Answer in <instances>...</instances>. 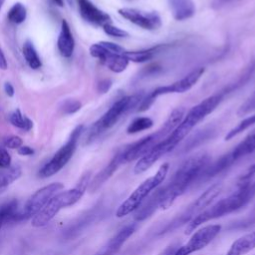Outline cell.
<instances>
[{"label":"cell","instance_id":"1","mask_svg":"<svg viewBox=\"0 0 255 255\" xmlns=\"http://www.w3.org/2000/svg\"><path fill=\"white\" fill-rule=\"evenodd\" d=\"M210 163V156L207 153H196L176 169L167 184L157 188L160 193V209H167L178 196H181L191 184L199 180L202 173Z\"/></svg>","mask_w":255,"mask_h":255},{"label":"cell","instance_id":"2","mask_svg":"<svg viewBox=\"0 0 255 255\" xmlns=\"http://www.w3.org/2000/svg\"><path fill=\"white\" fill-rule=\"evenodd\" d=\"M255 193L254 188L250 187H240L236 191L232 192L230 195L221 198L214 204L206 207L200 214L193 218L190 222L187 223L185 228V234H190L195 229H197L203 223H206L210 220L222 217L224 215L230 214L243 206H245L253 194Z\"/></svg>","mask_w":255,"mask_h":255},{"label":"cell","instance_id":"3","mask_svg":"<svg viewBox=\"0 0 255 255\" xmlns=\"http://www.w3.org/2000/svg\"><path fill=\"white\" fill-rule=\"evenodd\" d=\"M91 182V172L88 171L82 175L77 185L73 188L56 193L48 203L32 218V226L42 227L47 225L63 208L69 207L77 203Z\"/></svg>","mask_w":255,"mask_h":255},{"label":"cell","instance_id":"4","mask_svg":"<svg viewBox=\"0 0 255 255\" xmlns=\"http://www.w3.org/2000/svg\"><path fill=\"white\" fill-rule=\"evenodd\" d=\"M169 169L167 162L162 163L157 171L150 177L143 180L128 196L125 199L116 211V216L119 218L125 217L131 212H134L152 190H155L165 179Z\"/></svg>","mask_w":255,"mask_h":255},{"label":"cell","instance_id":"5","mask_svg":"<svg viewBox=\"0 0 255 255\" xmlns=\"http://www.w3.org/2000/svg\"><path fill=\"white\" fill-rule=\"evenodd\" d=\"M141 94L125 96L116 101L109 110L92 126L89 132V141L95 139L101 133L113 128L127 113L133 108H137L142 100Z\"/></svg>","mask_w":255,"mask_h":255},{"label":"cell","instance_id":"6","mask_svg":"<svg viewBox=\"0 0 255 255\" xmlns=\"http://www.w3.org/2000/svg\"><path fill=\"white\" fill-rule=\"evenodd\" d=\"M223 98L222 94L211 95L200 103L192 107L183 117L180 124L175 128V129L170 133L173 138L178 142L184 139L187 134L195 128L197 124L203 121L208 115H210L221 103Z\"/></svg>","mask_w":255,"mask_h":255},{"label":"cell","instance_id":"7","mask_svg":"<svg viewBox=\"0 0 255 255\" xmlns=\"http://www.w3.org/2000/svg\"><path fill=\"white\" fill-rule=\"evenodd\" d=\"M204 72H205V69L202 67H199L189 72L186 76H184L180 80H177L166 86L157 87L148 95L142 98V100L140 101L137 107V111L144 112L148 110L152 106V104L155 102V99L159 96L168 95V94H182L189 91L192 87H194L198 83V81L203 76Z\"/></svg>","mask_w":255,"mask_h":255},{"label":"cell","instance_id":"8","mask_svg":"<svg viewBox=\"0 0 255 255\" xmlns=\"http://www.w3.org/2000/svg\"><path fill=\"white\" fill-rule=\"evenodd\" d=\"M90 54L92 57L100 60L109 70L114 73L124 72L129 61L126 57V49L119 44L109 41H101L91 45Z\"/></svg>","mask_w":255,"mask_h":255},{"label":"cell","instance_id":"9","mask_svg":"<svg viewBox=\"0 0 255 255\" xmlns=\"http://www.w3.org/2000/svg\"><path fill=\"white\" fill-rule=\"evenodd\" d=\"M84 128L85 127L83 125H79L73 129L67 142L62 145L53 157L39 170L40 177L47 178L56 174L69 162L77 149L78 141L84 131Z\"/></svg>","mask_w":255,"mask_h":255},{"label":"cell","instance_id":"10","mask_svg":"<svg viewBox=\"0 0 255 255\" xmlns=\"http://www.w3.org/2000/svg\"><path fill=\"white\" fill-rule=\"evenodd\" d=\"M222 189V185L220 183H214L210 185L204 192H202L192 203H190L185 210L179 214L170 224H168L163 232L170 231L182 224H187L193 218H195L198 214H200L206 207H208L211 202L219 195Z\"/></svg>","mask_w":255,"mask_h":255},{"label":"cell","instance_id":"11","mask_svg":"<svg viewBox=\"0 0 255 255\" xmlns=\"http://www.w3.org/2000/svg\"><path fill=\"white\" fill-rule=\"evenodd\" d=\"M63 188V183L53 182L38 189L29 197L24 205L23 210L17 212L14 222L27 220L31 217H34L48 203V201Z\"/></svg>","mask_w":255,"mask_h":255},{"label":"cell","instance_id":"12","mask_svg":"<svg viewBox=\"0 0 255 255\" xmlns=\"http://www.w3.org/2000/svg\"><path fill=\"white\" fill-rule=\"evenodd\" d=\"M221 225L209 224L194 230L190 239L182 246L176 248L173 255H190L205 248L220 232Z\"/></svg>","mask_w":255,"mask_h":255},{"label":"cell","instance_id":"13","mask_svg":"<svg viewBox=\"0 0 255 255\" xmlns=\"http://www.w3.org/2000/svg\"><path fill=\"white\" fill-rule=\"evenodd\" d=\"M178 143L179 142L175 138H173L171 134L166 136L164 139L160 140L149 151H147L143 156H141L139 159H137V161L133 167L134 174H140V173L146 171L151 165H153L163 155H165L166 153L173 150Z\"/></svg>","mask_w":255,"mask_h":255},{"label":"cell","instance_id":"14","mask_svg":"<svg viewBox=\"0 0 255 255\" xmlns=\"http://www.w3.org/2000/svg\"><path fill=\"white\" fill-rule=\"evenodd\" d=\"M118 13L135 26L148 31L157 30L161 27L162 24L160 16L154 11L123 7L118 10Z\"/></svg>","mask_w":255,"mask_h":255},{"label":"cell","instance_id":"15","mask_svg":"<svg viewBox=\"0 0 255 255\" xmlns=\"http://www.w3.org/2000/svg\"><path fill=\"white\" fill-rule=\"evenodd\" d=\"M135 229V223L125 225L117 233H115L94 255H115L126 243V241L134 233Z\"/></svg>","mask_w":255,"mask_h":255},{"label":"cell","instance_id":"16","mask_svg":"<svg viewBox=\"0 0 255 255\" xmlns=\"http://www.w3.org/2000/svg\"><path fill=\"white\" fill-rule=\"evenodd\" d=\"M79 11L84 20L87 22L97 25V26H104L106 24L112 23L111 16L98 8L93 2L90 0H77Z\"/></svg>","mask_w":255,"mask_h":255},{"label":"cell","instance_id":"17","mask_svg":"<svg viewBox=\"0 0 255 255\" xmlns=\"http://www.w3.org/2000/svg\"><path fill=\"white\" fill-rule=\"evenodd\" d=\"M123 164L122 157L120 150L116 152V154L113 156V158L110 160V162L91 180L89 184V188L92 192L99 189L116 171L117 169Z\"/></svg>","mask_w":255,"mask_h":255},{"label":"cell","instance_id":"18","mask_svg":"<svg viewBox=\"0 0 255 255\" xmlns=\"http://www.w3.org/2000/svg\"><path fill=\"white\" fill-rule=\"evenodd\" d=\"M57 47L60 54L65 58H70L74 53L75 39L73 37L71 28L65 19H63L61 22V29L57 40Z\"/></svg>","mask_w":255,"mask_h":255},{"label":"cell","instance_id":"19","mask_svg":"<svg viewBox=\"0 0 255 255\" xmlns=\"http://www.w3.org/2000/svg\"><path fill=\"white\" fill-rule=\"evenodd\" d=\"M172 17L176 21H185L194 16L196 8L192 0H167Z\"/></svg>","mask_w":255,"mask_h":255},{"label":"cell","instance_id":"20","mask_svg":"<svg viewBox=\"0 0 255 255\" xmlns=\"http://www.w3.org/2000/svg\"><path fill=\"white\" fill-rule=\"evenodd\" d=\"M255 248V229L238 239L230 246L225 255H245Z\"/></svg>","mask_w":255,"mask_h":255},{"label":"cell","instance_id":"21","mask_svg":"<svg viewBox=\"0 0 255 255\" xmlns=\"http://www.w3.org/2000/svg\"><path fill=\"white\" fill-rule=\"evenodd\" d=\"M167 47L166 44L156 45L147 49L136 50V51H126L125 55L129 62L133 63H145L152 60L158 53L162 52Z\"/></svg>","mask_w":255,"mask_h":255},{"label":"cell","instance_id":"22","mask_svg":"<svg viewBox=\"0 0 255 255\" xmlns=\"http://www.w3.org/2000/svg\"><path fill=\"white\" fill-rule=\"evenodd\" d=\"M255 151V129L248 133L243 140H241L232 151L229 152V155L233 162L244 157Z\"/></svg>","mask_w":255,"mask_h":255},{"label":"cell","instance_id":"23","mask_svg":"<svg viewBox=\"0 0 255 255\" xmlns=\"http://www.w3.org/2000/svg\"><path fill=\"white\" fill-rule=\"evenodd\" d=\"M22 53H23V56H24V59H25L27 65L31 69L37 70L42 66V62L37 53V50L35 49L33 43L30 40H27L24 42L23 48H22Z\"/></svg>","mask_w":255,"mask_h":255},{"label":"cell","instance_id":"24","mask_svg":"<svg viewBox=\"0 0 255 255\" xmlns=\"http://www.w3.org/2000/svg\"><path fill=\"white\" fill-rule=\"evenodd\" d=\"M18 211V201L16 199L0 205V229L5 223L14 222Z\"/></svg>","mask_w":255,"mask_h":255},{"label":"cell","instance_id":"25","mask_svg":"<svg viewBox=\"0 0 255 255\" xmlns=\"http://www.w3.org/2000/svg\"><path fill=\"white\" fill-rule=\"evenodd\" d=\"M22 174V169L20 166H10L8 168L0 169V189L5 188L12 182L17 180Z\"/></svg>","mask_w":255,"mask_h":255},{"label":"cell","instance_id":"26","mask_svg":"<svg viewBox=\"0 0 255 255\" xmlns=\"http://www.w3.org/2000/svg\"><path fill=\"white\" fill-rule=\"evenodd\" d=\"M153 127V121L149 117H137L133 119L127 128V132L128 134H134Z\"/></svg>","mask_w":255,"mask_h":255},{"label":"cell","instance_id":"27","mask_svg":"<svg viewBox=\"0 0 255 255\" xmlns=\"http://www.w3.org/2000/svg\"><path fill=\"white\" fill-rule=\"evenodd\" d=\"M9 122L12 126L23 129V130H30L33 128V122L22 114V112L19 109L14 110L10 116H9Z\"/></svg>","mask_w":255,"mask_h":255},{"label":"cell","instance_id":"28","mask_svg":"<svg viewBox=\"0 0 255 255\" xmlns=\"http://www.w3.org/2000/svg\"><path fill=\"white\" fill-rule=\"evenodd\" d=\"M7 17L11 23H14V24L23 23L27 17L26 7L22 3H19V2L15 3L8 11Z\"/></svg>","mask_w":255,"mask_h":255},{"label":"cell","instance_id":"29","mask_svg":"<svg viewBox=\"0 0 255 255\" xmlns=\"http://www.w3.org/2000/svg\"><path fill=\"white\" fill-rule=\"evenodd\" d=\"M253 125H255V114L243 119L237 126H235L233 128H231L225 135V140H230L231 138H233L236 135H238L239 133L243 132L244 130H246Z\"/></svg>","mask_w":255,"mask_h":255},{"label":"cell","instance_id":"30","mask_svg":"<svg viewBox=\"0 0 255 255\" xmlns=\"http://www.w3.org/2000/svg\"><path fill=\"white\" fill-rule=\"evenodd\" d=\"M250 187L255 189V163L250 165L248 169L239 177L237 181V188Z\"/></svg>","mask_w":255,"mask_h":255},{"label":"cell","instance_id":"31","mask_svg":"<svg viewBox=\"0 0 255 255\" xmlns=\"http://www.w3.org/2000/svg\"><path fill=\"white\" fill-rule=\"evenodd\" d=\"M103 30L107 35H109L111 37H115V38H127V37L129 36L128 32L113 25L112 23L104 25Z\"/></svg>","mask_w":255,"mask_h":255},{"label":"cell","instance_id":"32","mask_svg":"<svg viewBox=\"0 0 255 255\" xmlns=\"http://www.w3.org/2000/svg\"><path fill=\"white\" fill-rule=\"evenodd\" d=\"M255 110V93L248 99L244 104L240 106V108L237 111L238 117H243L246 114H249L250 112Z\"/></svg>","mask_w":255,"mask_h":255},{"label":"cell","instance_id":"33","mask_svg":"<svg viewBox=\"0 0 255 255\" xmlns=\"http://www.w3.org/2000/svg\"><path fill=\"white\" fill-rule=\"evenodd\" d=\"M82 107V104L77 100H67L62 106L63 113L66 115H72L77 113Z\"/></svg>","mask_w":255,"mask_h":255},{"label":"cell","instance_id":"34","mask_svg":"<svg viewBox=\"0 0 255 255\" xmlns=\"http://www.w3.org/2000/svg\"><path fill=\"white\" fill-rule=\"evenodd\" d=\"M4 145L5 147L11 149H18L20 146L23 145V140L18 135H10L4 139Z\"/></svg>","mask_w":255,"mask_h":255},{"label":"cell","instance_id":"35","mask_svg":"<svg viewBox=\"0 0 255 255\" xmlns=\"http://www.w3.org/2000/svg\"><path fill=\"white\" fill-rule=\"evenodd\" d=\"M11 166V155L5 147H0V168Z\"/></svg>","mask_w":255,"mask_h":255},{"label":"cell","instance_id":"36","mask_svg":"<svg viewBox=\"0 0 255 255\" xmlns=\"http://www.w3.org/2000/svg\"><path fill=\"white\" fill-rule=\"evenodd\" d=\"M112 87V82L110 80H103L98 84V91L100 93H107Z\"/></svg>","mask_w":255,"mask_h":255},{"label":"cell","instance_id":"37","mask_svg":"<svg viewBox=\"0 0 255 255\" xmlns=\"http://www.w3.org/2000/svg\"><path fill=\"white\" fill-rule=\"evenodd\" d=\"M17 152L18 154L20 155H24V156H27V155H32L34 154V149L28 145H22L20 146L18 149H17Z\"/></svg>","mask_w":255,"mask_h":255},{"label":"cell","instance_id":"38","mask_svg":"<svg viewBox=\"0 0 255 255\" xmlns=\"http://www.w3.org/2000/svg\"><path fill=\"white\" fill-rule=\"evenodd\" d=\"M231 0H211V7L213 9H220L221 7L225 6Z\"/></svg>","mask_w":255,"mask_h":255},{"label":"cell","instance_id":"39","mask_svg":"<svg viewBox=\"0 0 255 255\" xmlns=\"http://www.w3.org/2000/svg\"><path fill=\"white\" fill-rule=\"evenodd\" d=\"M4 91H5V94H6L8 97H13L14 94H15L14 87L12 86L11 83H8V82H6V83L4 84Z\"/></svg>","mask_w":255,"mask_h":255},{"label":"cell","instance_id":"40","mask_svg":"<svg viewBox=\"0 0 255 255\" xmlns=\"http://www.w3.org/2000/svg\"><path fill=\"white\" fill-rule=\"evenodd\" d=\"M8 68V63L6 60V57L2 51V49L0 48V69L1 70H7Z\"/></svg>","mask_w":255,"mask_h":255},{"label":"cell","instance_id":"41","mask_svg":"<svg viewBox=\"0 0 255 255\" xmlns=\"http://www.w3.org/2000/svg\"><path fill=\"white\" fill-rule=\"evenodd\" d=\"M175 250H176L175 246H174V245H171V246L166 247L159 255H173L174 252H175Z\"/></svg>","mask_w":255,"mask_h":255},{"label":"cell","instance_id":"42","mask_svg":"<svg viewBox=\"0 0 255 255\" xmlns=\"http://www.w3.org/2000/svg\"><path fill=\"white\" fill-rule=\"evenodd\" d=\"M53 2L58 5L59 7H63L64 6V0H53Z\"/></svg>","mask_w":255,"mask_h":255},{"label":"cell","instance_id":"43","mask_svg":"<svg viewBox=\"0 0 255 255\" xmlns=\"http://www.w3.org/2000/svg\"><path fill=\"white\" fill-rule=\"evenodd\" d=\"M4 2H5V0H0V10H1V8H2Z\"/></svg>","mask_w":255,"mask_h":255}]
</instances>
